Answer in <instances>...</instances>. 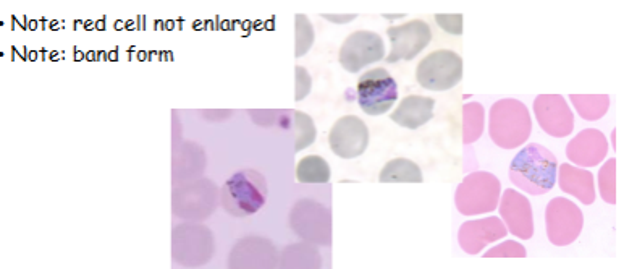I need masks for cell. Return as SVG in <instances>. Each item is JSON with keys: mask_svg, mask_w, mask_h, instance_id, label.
I'll use <instances>...</instances> for the list:
<instances>
[{"mask_svg": "<svg viewBox=\"0 0 637 269\" xmlns=\"http://www.w3.org/2000/svg\"><path fill=\"white\" fill-rule=\"evenodd\" d=\"M557 169V158L544 146L531 143L511 161L510 179L524 192L544 195L555 187Z\"/></svg>", "mask_w": 637, "mask_h": 269, "instance_id": "obj_1", "label": "cell"}, {"mask_svg": "<svg viewBox=\"0 0 637 269\" xmlns=\"http://www.w3.org/2000/svg\"><path fill=\"white\" fill-rule=\"evenodd\" d=\"M269 197L266 177L256 169H243L225 180L222 206L230 216L246 218L258 213Z\"/></svg>", "mask_w": 637, "mask_h": 269, "instance_id": "obj_2", "label": "cell"}, {"mask_svg": "<svg viewBox=\"0 0 637 269\" xmlns=\"http://www.w3.org/2000/svg\"><path fill=\"white\" fill-rule=\"evenodd\" d=\"M463 78V59L456 52L440 49L419 62L416 80L426 90L447 91Z\"/></svg>", "mask_w": 637, "mask_h": 269, "instance_id": "obj_3", "label": "cell"}, {"mask_svg": "<svg viewBox=\"0 0 637 269\" xmlns=\"http://www.w3.org/2000/svg\"><path fill=\"white\" fill-rule=\"evenodd\" d=\"M356 93L359 106L368 116H382L397 103L398 85L387 70H368L359 78Z\"/></svg>", "mask_w": 637, "mask_h": 269, "instance_id": "obj_4", "label": "cell"}, {"mask_svg": "<svg viewBox=\"0 0 637 269\" xmlns=\"http://www.w3.org/2000/svg\"><path fill=\"white\" fill-rule=\"evenodd\" d=\"M385 57L384 39L374 31H355L340 47L338 60L346 72L358 73Z\"/></svg>", "mask_w": 637, "mask_h": 269, "instance_id": "obj_5", "label": "cell"}, {"mask_svg": "<svg viewBox=\"0 0 637 269\" xmlns=\"http://www.w3.org/2000/svg\"><path fill=\"white\" fill-rule=\"evenodd\" d=\"M390 51L387 62L395 64L400 60H413L426 49L432 41L431 26L422 20H411L400 26H390L389 31Z\"/></svg>", "mask_w": 637, "mask_h": 269, "instance_id": "obj_6", "label": "cell"}, {"mask_svg": "<svg viewBox=\"0 0 637 269\" xmlns=\"http://www.w3.org/2000/svg\"><path fill=\"white\" fill-rule=\"evenodd\" d=\"M329 145L338 158L355 159L369 146V129L356 116H345L335 122L329 133Z\"/></svg>", "mask_w": 637, "mask_h": 269, "instance_id": "obj_7", "label": "cell"}, {"mask_svg": "<svg viewBox=\"0 0 637 269\" xmlns=\"http://www.w3.org/2000/svg\"><path fill=\"white\" fill-rule=\"evenodd\" d=\"M434 109V99L424 98V96H408L398 104L390 119L400 127L416 130L434 119Z\"/></svg>", "mask_w": 637, "mask_h": 269, "instance_id": "obj_8", "label": "cell"}, {"mask_svg": "<svg viewBox=\"0 0 637 269\" xmlns=\"http://www.w3.org/2000/svg\"><path fill=\"white\" fill-rule=\"evenodd\" d=\"M382 184H421V167L410 159L397 158L385 164L379 176Z\"/></svg>", "mask_w": 637, "mask_h": 269, "instance_id": "obj_9", "label": "cell"}, {"mask_svg": "<svg viewBox=\"0 0 637 269\" xmlns=\"http://www.w3.org/2000/svg\"><path fill=\"white\" fill-rule=\"evenodd\" d=\"M296 179L300 184H327L330 180L329 163L317 154L306 156L296 166Z\"/></svg>", "mask_w": 637, "mask_h": 269, "instance_id": "obj_10", "label": "cell"}, {"mask_svg": "<svg viewBox=\"0 0 637 269\" xmlns=\"http://www.w3.org/2000/svg\"><path fill=\"white\" fill-rule=\"evenodd\" d=\"M293 116H295L296 132L295 153H300L304 148L313 145L314 140H316V125H314L313 119L303 112L295 111Z\"/></svg>", "mask_w": 637, "mask_h": 269, "instance_id": "obj_11", "label": "cell"}, {"mask_svg": "<svg viewBox=\"0 0 637 269\" xmlns=\"http://www.w3.org/2000/svg\"><path fill=\"white\" fill-rule=\"evenodd\" d=\"M314 43L313 25L306 15H296V57H301Z\"/></svg>", "mask_w": 637, "mask_h": 269, "instance_id": "obj_12", "label": "cell"}, {"mask_svg": "<svg viewBox=\"0 0 637 269\" xmlns=\"http://www.w3.org/2000/svg\"><path fill=\"white\" fill-rule=\"evenodd\" d=\"M311 85H313L311 75L298 65L296 67V101H303L308 96Z\"/></svg>", "mask_w": 637, "mask_h": 269, "instance_id": "obj_13", "label": "cell"}, {"mask_svg": "<svg viewBox=\"0 0 637 269\" xmlns=\"http://www.w3.org/2000/svg\"><path fill=\"white\" fill-rule=\"evenodd\" d=\"M447 23H440L443 30H447L452 35H461L463 33V17L461 15H450Z\"/></svg>", "mask_w": 637, "mask_h": 269, "instance_id": "obj_14", "label": "cell"}]
</instances>
